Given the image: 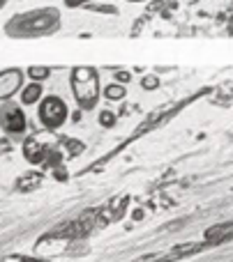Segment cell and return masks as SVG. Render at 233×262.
<instances>
[{
	"label": "cell",
	"mask_w": 233,
	"mask_h": 262,
	"mask_svg": "<svg viewBox=\"0 0 233 262\" xmlns=\"http://www.w3.org/2000/svg\"><path fill=\"white\" fill-rule=\"evenodd\" d=\"M63 28V12L55 5L32 7L28 12H18L12 18H7L3 26V32L7 39L26 41V39H44L53 37Z\"/></svg>",
	"instance_id": "6da1fadb"
},
{
	"label": "cell",
	"mask_w": 233,
	"mask_h": 262,
	"mask_svg": "<svg viewBox=\"0 0 233 262\" xmlns=\"http://www.w3.org/2000/svg\"><path fill=\"white\" fill-rule=\"evenodd\" d=\"M69 90L72 97L76 101L81 113H90L100 106L102 99V81H100V72L90 64H76L69 69Z\"/></svg>",
	"instance_id": "7a4b0ae2"
},
{
	"label": "cell",
	"mask_w": 233,
	"mask_h": 262,
	"mask_svg": "<svg viewBox=\"0 0 233 262\" xmlns=\"http://www.w3.org/2000/svg\"><path fill=\"white\" fill-rule=\"evenodd\" d=\"M72 118L67 101L58 95H46L37 104V122L44 131H60Z\"/></svg>",
	"instance_id": "3957f363"
},
{
	"label": "cell",
	"mask_w": 233,
	"mask_h": 262,
	"mask_svg": "<svg viewBox=\"0 0 233 262\" xmlns=\"http://www.w3.org/2000/svg\"><path fill=\"white\" fill-rule=\"evenodd\" d=\"M0 131L5 138H23L28 131V113L18 101L0 104Z\"/></svg>",
	"instance_id": "277c9868"
},
{
	"label": "cell",
	"mask_w": 233,
	"mask_h": 262,
	"mask_svg": "<svg viewBox=\"0 0 233 262\" xmlns=\"http://www.w3.org/2000/svg\"><path fill=\"white\" fill-rule=\"evenodd\" d=\"M23 85H26V69H21V67L0 69V104L3 101H12L14 97H18Z\"/></svg>",
	"instance_id": "5b68a950"
},
{
	"label": "cell",
	"mask_w": 233,
	"mask_h": 262,
	"mask_svg": "<svg viewBox=\"0 0 233 262\" xmlns=\"http://www.w3.org/2000/svg\"><path fill=\"white\" fill-rule=\"evenodd\" d=\"M51 152H53V149H49V145L40 143L35 136L23 140V159H26L28 163H42V166H44V161L49 159Z\"/></svg>",
	"instance_id": "8992f818"
},
{
	"label": "cell",
	"mask_w": 233,
	"mask_h": 262,
	"mask_svg": "<svg viewBox=\"0 0 233 262\" xmlns=\"http://www.w3.org/2000/svg\"><path fill=\"white\" fill-rule=\"evenodd\" d=\"M44 97H46L44 83L28 81L26 85L21 88V92H18V104H21L23 108H30V106H35V108H37V104H40Z\"/></svg>",
	"instance_id": "52a82bcc"
},
{
	"label": "cell",
	"mask_w": 233,
	"mask_h": 262,
	"mask_svg": "<svg viewBox=\"0 0 233 262\" xmlns=\"http://www.w3.org/2000/svg\"><path fill=\"white\" fill-rule=\"evenodd\" d=\"M51 76H53V69L46 67V64H30V67H26V78L28 81L46 83Z\"/></svg>",
	"instance_id": "ba28073f"
},
{
	"label": "cell",
	"mask_w": 233,
	"mask_h": 262,
	"mask_svg": "<svg viewBox=\"0 0 233 262\" xmlns=\"http://www.w3.org/2000/svg\"><path fill=\"white\" fill-rule=\"evenodd\" d=\"M102 97H104L106 101H123L125 97H127V85H120V83L111 81V83H106L104 85Z\"/></svg>",
	"instance_id": "9c48e42d"
},
{
	"label": "cell",
	"mask_w": 233,
	"mask_h": 262,
	"mask_svg": "<svg viewBox=\"0 0 233 262\" xmlns=\"http://www.w3.org/2000/svg\"><path fill=\"white\" fill-rule=\"evenodd\" d=\"M97 124H100L102 129H113L115 124H118V113L109 111V108H102L100 113H97Z\"/></svg>",
	"instance_id": "30bf717a"
},
{
	"label": "cell",
	"mask_w": 233,
	"mask_h": 262,
	"mask_svg": "<svg viewBox=\"0 0 233 262\" xmlns=\"http://www.w3.org/2000/svg\"><path fill=\"white\" fill-rule=\"evenodd\" d=\"M83 9H88V12H95V14H106V16H118V14H120L118 5H111V3H104V5L90 3V5H86Z\"/></svg>",
	"instance_id": "8fae6325"
},
{
	"label": "cell",
	"mask_w": 233,
	"mask_h": 262,
	"mask_svg": "<svg viewBox=\"0 0 233 262\" xmlns=\"http://www.w3.org/2000/svg\"><path fill=\"white\" fill-rule=\"evenodd\" d=\"M160 76L157 74H146V76H141V90H146V92H155V90H160Z\"/></svg>",
	"instance_id": "7c38bea8"
},
{
	"label": "cell",
	"mask_w": 233,
	"mask_h": 262,
	"mask_svg": "<svg viewBox=\"0 0 233 262\" xmlns=\"http://www.w3.org/2000/svg\"><path fill=\"white\" fill-rule=\"evenodd\" d=\"M132 72H129V69H115L113 72V81L115 83H120V85H129V83H132Z\"/></svg>",
	"instance_id": "4fadbf2b"
},
{
	"label": "cell",
	"mask_w": 233,
	"mask_h": 262,
	"mask_svg": "<svg viewBox=\"0 0 233 262\" xmlns=\"http://www.w3.org/2000/svg\"><path fill=\"white\" fill-rule=\"evenodd\" d=\"M231 230V223L229 226H220V228H210V230H206V239H212V237H215V239H222V237L226 235V232Z\"/></svg>",
	"instance_id": "5bb4252c"
},
{
	"label": "cell",
	"mask_w": 233,
	"mask_h": 262,
	"mask_svg": "<svg viewBox=\"0 0 233 262\" xmlns=\"http://www.w3.org/2000/svg\"><path fill=\"white\" fill-rule=\"evenodd\" d=\"M65 3V7L67 9H81V7H86V5H90V3H97V0H63Z\"/></svg>",
	"instance_id": "9a60e30c"
},
{
	"label": "cell",
	"mask_w": 233,
	"mask_h": 262,
	"mask_svg": "<svg viewBox=\"0 0 233 262\" xmlns=\"http://www.w3.org/2000/svg\"><path fill=\"white\" fill-rule=\"evenodd\" d=\"M125 3H132V5H143V3H148V0H125Z\"/></svg>",
	"instance_id": "2e32d148"
},
{
	"label": "cell",
	"mask_w": 233,
	"mask_h": 262,
	"mask_svg": "<svg viewBox=\"0 0 233 262\" xmlns=\"http://www.w3.org/2000/svg\"><path fill=\"white\" fill-rule=\"evenodd\" d=\"M7 5H9V0H0V12H3V9L7 7Z\"/></svg>",
	"instance_id": "e0dca14e"
}]
</instances>
